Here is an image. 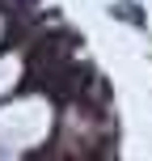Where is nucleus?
I'll list each match as a JSON object with an SVG mask.
<instances>
[{
  "label": "nucleus",
  "instance_id": "1",
  "mask_svg": "<svg viewBox=\"0 0 152 161\" xmlns=\"http://www.w3.org/2000/svg\"><path fill=\"white\" fill-rule=\"evenodd\" d=\"M110 13H114V17H127L131 25H144V13H139V4H127V0H123V4H114V8H110Z\"/></svg>",
  "mask_w": 152,
  "mask_h": 161
}]
</instances>
